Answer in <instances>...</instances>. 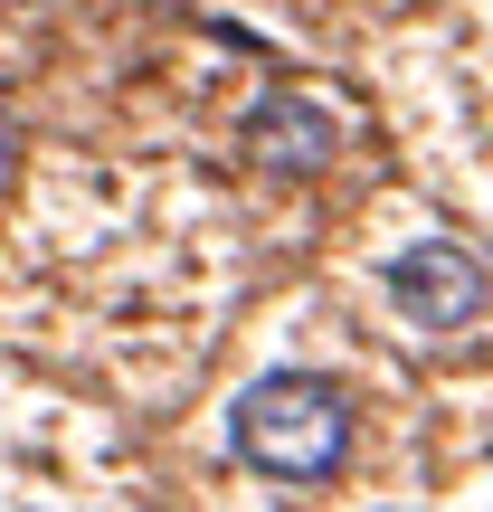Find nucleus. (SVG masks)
Wrapping results in <instances>:
<instances>
[{"instance_id": "3", "label": "nucleus", "mask_w": 493, "mask_h": 512, "mask_svg": "<svg viewBox=\"0 0 493 512\" xmlns=\"http://www.w3.org/2000/svg\"><path fill=\"white\" fill-rule=\"evenodd\" d=\"M238 152L266 181H313V171H332V152H342V124H332V105H313V95H256V114L238 124Z\"/></svg>"}, {"instance_id": "1", "label": "nucleus", "mask_w": 493, "mask_h": 512, "mask_svg": "<svg viewBox=\"0 0 493 512\" xmlns=\"http://www.w3.org/2000/svg\"><path fill=\"white\" fill-rule=\"evenodd\" d=\"M228 446L266 484H332L351 456V399L323 370H266L228 399Z\"/></svg>"}, {"instance_id": "2", "label": "nucleus", "mask_w": 493, "mask_h": 512, "mask_svg": "<svg viewBox=\"0 0 493 512\" xmlns=\"http://www.w3.org/2000/svg\"><path fill=\"white\" fill-rule=\"evenodd\" d=\"M389 304H399V323H418V332H465L484 313V294H493V275L475 266L465 247H446V238H418V247H399L389 256Z\"/></svg>"}, {"instance_id": "4", "label": "nucleus", "mask_w": 493, "mask_h": 512, "mask_svg": "<svg viewBox=\"0 0 493 512\" xmlns=\"http://www.w3.org/2000/svg\"><path fill=\"white\" fill-rule=\"evenodd\" d=\"M10 171H19V124L0 114V181H10Z\"/></svg>"}]
</instances>
